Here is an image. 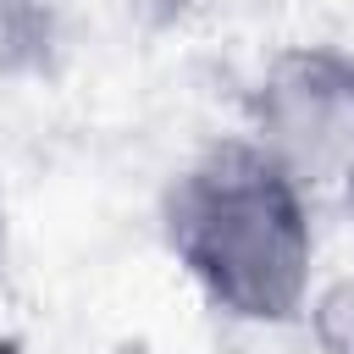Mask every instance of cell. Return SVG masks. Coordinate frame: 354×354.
I'll return each instance as SVG.
<instances>
[{"mask_svg": "<svg viewBox=\"0 0 354 354\" xmlns=\"http://www.w3.org/2000/svg\"><path fill=\"white\" fill-rule=\"evenodd\" d=\"M310 199L315 194H304L243 133H232L171 177L160 199V232L216 315L243 326H288L315 288Z\"/></svg>", "mask_w": 354, "mask_h": 354, "instance_id": "cell-1", "label": "cell"}, {"mask_svg": "<svg viewBox=\"0 0 354 354\" xmlns=\"http://www.w3.org/2000/svg\"><path fill=\"white\" fill-rule=\"evenodd\" d=\"M243 138L304 194L337 188L354 166V50L282 44L249 83Z\"/></svg>", "mask_w": 354, "mask_h": 354, "instance_id": "cell-2", "label": "cell"}, {"mask_svg": "<svg viewBox=\"0 0 354 354\" xmlns=\"http://www.w3.org/2000/svg\"><path fill=\"white\" fill-rule=\"evenodd\" d=\"M55 11L44 0H0V83L39 77L55 61Z\"/></svg>", "mask_w": 354, "mask_h": 354, "instance_id": "cell-3", "label": "cell"}, {"mask_svg": "<svg viewBox=\"0 0 354 354\" xmlns=\"http://www.w3.org/2000/svg\"><path fill=\"white\" fill-rule=\"evenodd\" d=\"M299 321H304L315 354H354V271L326 277L321 288H310Z\"/></svg>", "mask_w": 354, "mask_h": 354, "instance_id": "cell-4", "label": "cell"}, {"mask_svg": "<svg viewBox=\"0 0 354 354\" xmlns=\"http://www.w3.org/2000/svg\"><path fill=\"white\" fill-rule=\"evenodd\" d=\"M337 194H343V216H348V227H354V166L343 171V183H337Z\"/></svg>", "mask_w": 354, "mask_h": 354, "instance_id": "cell-5", "label": "cell"}, {"mask_svg": "<svg viewBox=\"0 0 354 354\" xmlns=\"http://www.w3.org/2000/svg\"><path fill=\"white\" fill-rule=\"evenodd\" d=\"M6 221L11 216H6V183H0V249H6Z\"/></svg>", "mask_w": 354, "mask_h": 354, "instance_id": "cell-6", "label": "cell"}, {"mask_svg": "<svg viewBox=\"0 0 354 354\" xmlns=\"http://www.w3.org/2000/svg\"><path fill=\"white\" fill-rule=\"evenodd\" d=\"M122 354H155V348H122Z\"/></svg>", "mask_w": 354, "mask_h": 354, "instance_id": "cell-7", "label": "cell"}]
</instances>
